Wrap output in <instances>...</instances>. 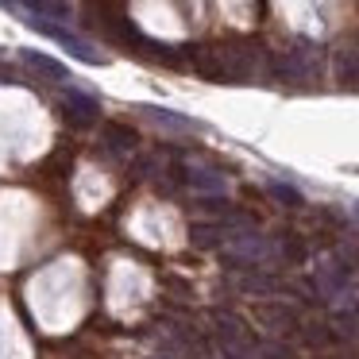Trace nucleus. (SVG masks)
I'll list each match as a JSON object with an SVG mask.
<instances>
[{"label": "nucleus", "mask_w": 359, "mask_h": 359, "mask_svg": "<svg viewBox=\"0 0 359 359\" xmlns=\"http://www.w3.org/2000/svg\"><path fill=\"white\" fill-rule=\"evenodd\" d=\"M194 70L209 81H251L266 70V50L259 43H224V47H186Z\"/></svg>", "instance_id": "f257e3e1"}, {"label": "nucleus", "mask_w": 359, "mask_h": 359, "mask_svg": "<svg viewBox=\"0 0 359 359\" xmlns=\"http://www.w3.org/2000/svg\"><path fill=\"white\" fill-rule=\"evenodd\" d=\"M266 70H271L278 81L305 86V81H313V78H317V70H320V47L313 39H294V47H290V50L266 58Z\"/></svg>", "instance_id": "f03ea898"}, {"label": "nucleus", "mask_w": 359, "mask_h": 359, "mask_svg": "<svg viewBox=\"0 0 359 359\" xmlns=\"http://www.w3.org/2000/svg\"><path fill=\"white\" fill-rule=\"evenodd\" d=\"M212 336H217V348L224 359H259L248 325L232 313H212Z\"/></svg>", "instance_id": "7ed1b4c3"}, {"label": "nucleus", "mask_w": 359, "mask_h": 359, "mask_svg": "<svg viewBox=\"0 0 359 359\" xmlns=\"http://www.w3.org/2000/svg\"><path fill=\"white\" fill-rule=\"evenodd\" d=\"M32 27L35 32H43L47 39H55V43H62L66 50H70L74 58H81V62H93V66H104V55L93 47L89 39H81V35H74L66 24H47V20H32Z\"/></svg>", "instance_id": "20e7f679"}, {"label": "nucleus", "mask_w": 359, "mask_h": 359, "mask_svg": "<svg viewBox=\"0 0 359 359\" xmlns=\"http://www.w3.org/2000/svg\"><path fill=\"white\" fill-rule=\"evenodd\" d=\"M58 104H62V116L70 128H93L97 120H101V101L81 93V89H66Z\"/></svg>", "instance_id": "39448f33"}, {"label": "nucleus", "mask_w": 359, "mask_h": 359, "mask_svg": "<svg viewBox=\"0 0 359 359\" xmlns=\"http://www.w3.org/2000/svg\"><path fill=\"white\" fill-rule=\"evenodd\" d=\"M178 178L186 182L189 189H197L201 197H209V194H224V189H228L224 174L209 170V166H186V170H178Z\"/></svg>", "instance_id": "423d86ee"}, {"label": "nucleus", "mask_w": 359, "mask_h": 359, "mask_svg": "<svg viewBox=\"0 0 359 359\" xmlns=\"http://www.w3.org/2000/svg\"><path fill=\"white\" fill-rule=\"evenodd\" d=\"M140 112L151 120V124H158V128H170V132H201V124H197V120L182 116V112H170V109H158V104H143Z\"/></svg>", "instance_id": "0eeeda50"}, {"label": "nucleus", "mask_w": 359, "mask_h": 359, "mask_svg": "<svg viewBox=\"0 0 359 359\" xmlns=\"http://www.w3.org/2000/svg\"><path fill=\"white\" fill-rule=\"evenodd\" d=\"M24 66H32L35 74H43V78H50V81H70V70H66V62H58V58H50V55H43V50H24Z\"/></svg>", "instance_id": "6e6552de"}, {"label": "nucleus", "mask_w": 359, "mask_h": 359, "mask_svg": "<svg viewBox=\"0 0 359 359\" xmlns=\"http://www.w3.org/2000/svg\"><path fill=\"white\" fill-rule=\"evenodd\" d=\"M336 78H340L344 86H359V47L355 43H344V47L336 50Z\"/></svg>", "instance_id": "1a4fd4ad"}, {"label": "nucleus", "mask_w": 359, "mask_h": 359, "mask_svg": "<svg viewBox=\"0 0 359 359\" xmlns=\"http://www.w3.org/2000/svg\"><path fill=\"white\" fill-rule=\"evenodd\" d=\"M20 4H24L35 20H58V24H66V20L74 16L66 0H20Z\"/></svg>", "instance_id": "9d476101"}, {"label": "nucleus", "mask_w": 359, "mask_h": 359, "mask_svg": "<svg viewBox=\"0 0 359 359\" xmlns=\"http://www.w3.org/2000/svg\"><path fill=\"white\" fill-rule=\"evenodd\" d=\"M101 140H104V147H109L112 155H132L135 143H140V140H135L132 128H120V124H104Z\"/></svg>", "instance_id": "9b49d317"}, {"label": "nucleus", "mask_w": 359, "mask_h": 359, "mask_svg": "<svg viewBox=\"0 0 359 359\" xmlns=\"http://www.w3.org/2000/svg\"><path fill=\"white\" fill-rule=\"evenodd\" d=\"M266 194L274 197V201H282V205H290V209H302V194H297L294 186H286V182H271V186H266Z\"/></svg>", "instance_id": "f8f14e48"}, {"label": "nucleus", "mask_w": 359, "mask_h": 359, "mask_svg": "<svg viewBox=\"0 0 359 359\" xmlns=\"http://www.w3.org/2000/svg\"><path fill=\"white\" fill-rule=\"evenodd\" d=\"M259 317L266 320V325H294V313L290 309H282V305H263V309H259Z\"/></svg>", "instance_id": "ddd939ff"}, {"label": "nucleus", "mask_w": 359, "mask_h": 359, "mask_svg": "<svg viewBox=\"0 0 359 359\" xmlns=\"http://www.w3.org/2000/svg\"><path fill=\"white\" fill-rule=\"evenodd\" d=\"M263 355H266V359H294L286 348H282V344H266V348H263Z\"/></svg>", "instance_id": "4468645a"}, {"label": "nucleus", "mask_w": 359, "mask_h": 359, "mask_svg": "<svg viewBox=\"0 0 359 359\" xmlns=\"http://www.w3.org/2000/svg\"><path fill=\"white\" fill-rule=\"evenodd\" d=\"M151 359H170V355H151Z\"/></svg>", "instance_id": "2eb2a0df"}]
</instances>
